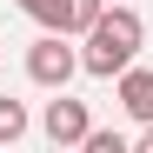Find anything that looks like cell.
I'll return each instance as SVG.
<instances>
[{
  "label": "cell",
  "instance_id": "cell-5",
  "mask_svg": "<svg viewBox=\"0 0 153 153\" xmlns=\"http://www.w3.org/2000/svg\"><path fill=\"white\" fill-rule=\"evenodd\" d=\"M27 126H33L27 100H0V146H20V140H27Z\"/></svg>",
  "mask_w": 153,
  "mask_h": 153
},
{
  "label": "cell",
  "instance_id": "cell-2",
  "mask_svg": "<svg viewBox=\"0 0 153 153\" xmlns=\"http://www.w3.org/2000/svg\"><path fill=\"white\" fill-rule=\"evenodd\" d=\"M73 73H80V53L67 47V33H60V27H40V40L27 47V80L47 87V93H60Z\"/></svg>",
  "mask_w": 153,
  "mask_h": 153
},
{
  "label": "cell",
  "instance_id": "cell-1",
  "mask_svg": "<svg viewBox=\"0 0 153 153\" xmlns=\"http://www.w3.org/2000/svg\"><path fill=\"white\" fill-rule=\"evenodd\" d=\"M80 40H87V47H80V73H93V80H120V73L133 67V53L146 47V20L133 13V0H113Z\"/></svg>",
  "mask_w": 153,
  "mask_h": 153
},
{
  "label": "cell",
  "instance_id": "cell-7",
  "mask_svg": "<svg viewBox=\"0 0 153 153\" xmlns=\"http://www.w3.org/2000/svg\"><path fill=\"white\" fill-rule=\"evenodd\" d=\"M107 7H113V0H73V20H67V33H87V27H93Z\"/></svg>",
  "mask_w": 153,
  "mask_h": 153
},
{
  "label": "cell",
  "instance_id": "cell-4",
  "mask_svg": "<svg viewBox=\"0 0 153 153\" xmlns=\"http://www.w3.org/2000/svg\"><path fill=\"white\" fill-rule=\"evenodd\" d=\"M120 107L133 113L140 126L153 120V67H126V73H120Z\"/></svg>",
  "mask_w": 153,
  "mask_h": 153
},
{
  "label": "cell",
  "instance_id": "cell-9",
  "mask_svg": "<svg viewBox=\"0 0 153 153\" xmlns=\"http://www.w3.org/2000/svg\"><path fill=\"white\" fill-rule=\"evenodd\" d=\"M140 153H153V120H146V126H140Z\"/></svg>",
  "mask_w": 153,
  "mask_h": 153
},
{
  "label": "cell",
  "instance_id": "cell-3",
  "mask_svg": "<svg viewBox=\"0 0 153 153\" xmlns=\"http://www.w3.org/2000/svg\"><path fill=\"white\" fill-rule=\"evenodd\" d=\"M40 133L53 146H87V133H93L87 100H67V87H60V100H47V113H40Z\"/></svg>",
  "mask_w": 153,
  "mask_h": 153
},
{
  "label": "cell",
  "instance_id": "cell-6",
  "mask_svg": "<svg viewBox=\"0 0 153 153\" xmlns=\"http://www.w3.org/2000/svg\"><path fill=\"white\" fill-rule=\"evenodd\" d=\"M20 13H27L33 27H60V33H67V20H73V0H20Z\"/></svg>",
  "mask_w": 153,
  "mask_h": 153
},
{
  "label": "cell",
  "instance_id": "cell-8",
  "mask_svg": "<svg viewBox=\"0 0 153 153\" xmlns=\"http://www.w3.org/2000/svg\"><path fill=\"white\" fill-rule=\"evenodd\" d=\"M87 153H126V133H100V126H93V133H87Z\"/></svg>",
  "mask_w": 153,
  "mask_h": 153
}]
</instances>
